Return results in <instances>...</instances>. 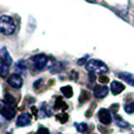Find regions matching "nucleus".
<instances>
[{"instance_id": "1", "label": "nucleus", "mask_w": 134, "mask_h": 134, "mask_svg": "<svg viewBox=\"0 0 134 134\" xmlns=\"http://www.w3.org/2000/svg\"><path fill=\"white\" fill-rule=\"evenodd\" d=\"M0 31L6 35L13 34L15 31V25H14L13 19L9 15H2L0 16Z\"/></svg>"}, {"instance_id": "2", "label": "nucleus", "mask_w": 134, "mask_h": 134, "mask_svg": "<svg viewBox=\"0 0 134 134\" xmlns=\"http://www.w3.org/2000/svg\"><path fill=\"white\" fill-rule=\"evenodd\" d=\"M86 68H87V71H90L91 73L105 74V73L108 72V67L105 65L102 61L95 60V59H92V60L87 61V64H86Z\"/></svg>"}, {"instance_id": "3", "label": "nucleus", "mask_w": 134, "mask_h": 134, "mask_svg": "<svg viewBox=\"0 0 134 134\" xmlns=\"http://www.w3.org/2000/svg\"><path fill=\"white\" fill-rule=\"evenodd\" d=\"M0 114L4 118H6L7 120H12L14 118V115H15V111H14V108L7 106L2 100H0Z\"/></svg>"}, {"instance_id": "4", "label": "nucleus", "mask_w": 134, "mask_h": 134, "mask_svg": "<svg viewBox=\"0 0 134 134\" xmlns=\"http://www.w3.org/2000/svg\"><path fill=\"white\" fill-rule=\"evenodd\" d=\"M33 65L37 69H42L47 65V57L45 54H38L33 57Z\"/></svg>"}, {"instance_id": "5", "label": "nucleus", "mask_w": 134, "mask_h": 134, "mask_svg": "<svg viewBox=\"0 0 134 134\" xmlns=\"http://www.w3.org/2000/svg\"><path fill=\"white\" fill-rule=\"evenodd\" d=\"M98 116H99V120L101 124L104 125H108V124L112 122V114L108 109L106 108H101L98 113Z\"/></svg>"}, {"instance_id": "6", "label": "nucleus", "mask_w": 134, "mask_h": 134, "mask_svg": "<svg viewBox=\"0 0 134 134\" xmlns=\"http://www.w3.org/2000/svg\"><path fill=\"white\" fill-rule=\"evenodd\" d=\"M9 86H12L13 88H20L23 86V78L19 74H12L7 80Z\"/></svg>"}, {"instance_id": "7", "label": "nucleus", "mask_w": 134, "mask_h": 134, "mask_svg": "<svg viewBox=\"0 0 134 134\" xmlns=\"http://www.w3.org/2000/svg\"><path fill=\"white\" fill-rule=\"evenodd\" d=\"M93 94L97 99H102L105 98L107 94H108V88L106 86H101V85H97L94 87V91H93Z\"/></svg>"}, {"instance_id": "8", "label": "nucleus", "mask_w": 134, "mask_h": 134, "mask_svg": "<svg viewBox=\"0 0 134 134\" xmlns=\"http://www.w3.org/2000/svg\"><path fill=\"white\" fill-rule=\"evenodd\" d=\"M31 120H32V116L28 113H23L19 115V118L16 119V126L18 127H24V126L30 125Z\"/></svg>"}, {"instance_id": "9", "label": "nucleus", "mask_w": 134, "mask_h": 134, "mask_svg": "<svg viewBox=\"0 0 134 134\" xmlns=\"http://www.w3.org/2000/svg\"><path fill=\"white\" fill-rule=\"evenodd\" d=\"M0 60H1V63H4L5 65H7V66H11L12 63H13L9 53L7 52L6 47H1V48H0Z\"/></svg>"}, {"instance_id": "10", "label": "nucleus", "mask_w": 134, "mask_h": 134, "mask_svg": "<svg viewBox=\"0 0 134 134\" xmlns=\"http://www.w3.org/2000/svg\"><path fill=\"white\" fill-rule=\"evenodd\" d=\"M124 90H125V86H124V83H121L120 81H112L111 82V91L114 95L120 94Z\"/></svg>"}, {"instance_id": "11", "label": "nucleus", "mask_w": 134, "mask_h": 134, "mask_svg": "<svg viewBox=\"0 0 134 134\" xmlns=\"http://www.w3.org/2000/svg\"><path fill=\"white\" fill-rule=\"evenodd\" d=\"M118 75H119V78L120 79L127 81L131 86H133L134 87V74L130 73V72H121V73H119Z\"/></svg>"}, {"instance_id": "12", "label": "nucleus", "mask_w": 134, "mask_h": 134, "mask_svg": "<svg viewBox=\"0 0 134 134\" xmlns=\"http://www.w3.org/2000/svg\"><path fill=\"white\" fill-rule=\"evenodd\" d=\"M54 109H59V111H65L67 109V105L64 102V100L61 98H57L55 104H54Z\"/></svg>"}, {"instance_id": "13", "label": "nucleus", "mask_w": 134, "mask_h": 134, "mask_svg": "<svg viewBox=\"0 0 134 134\" xmlns=\"http://www.w3.org/2000/svg\"><path fill=\"white\" fill-rule=\"evenodd\" d=\"M4 102L7 105V106L12 107V108H14V106H15V104H16L15 99H14V98L12 97L11 94H6V95H5V98H4Z\"/></svg>"}, {"instance_id": "14", "label": "nucleus", "mask_w": 134, "mask_h": 134, "mask_svg": "<svg viewBox=\"0 0 134 134\" xmlns=\"http://www.w3.org/2000/svg\"><path fill=\"white\" fill-rule=\"evenodd\" d=\"M61 93H63L66 98H72V95H73V90H72L71 86H64V87L61 88Z\"/></svg>"}, {"instance_id": "15", "label": "nucleus", "mask_w": 134, "mask_h": 134, "mask_svg": "<svg viewBox=\"0 0 134 134\" xmlns=\"http://www.w3.org/2000/svg\"><path fill=\"white\" fill-rule=\"evenodd\" d=\"M125 112L128 114H132L134 113V101H130V102H126L125 104Z\"/></svg>"}, {"instance_id": "16", "label": "nucleus", "mask_w": 134, "mask_h": 134, "mask_svg": "<svg viewBox=\"0 0 134 134\" xmlns=\"http://www.w3.org/2000/svg\"><path fill=\"white\" fill-rule=\"evenodd\" d=\"M90 97H91L90 92H87V91H82L81 94H80V98H79V101H80L81 104H82V102H86L87 100H90Z\"/></svg>"}, {"instance_id": "17", "label": "nucleus", "mask_w": 134, "mask_h": 134, "mask_svg": "<svg viewBox=\"0 0 134 134\" xmlns=\"http://www.w3.org/2000/svg\"><path fill=\"white\" fill-rule=\"evenodd\" d=\"M8 68L9 66L5 65L4 63H0V76H6L8 74Z\"/></svg>"}, {"instance_id": "18", "label": "nucleus", "mask_w": 134, "mask_h": 134, "mask_svg": "<svg viewBox=\"0 0 134 134\" xmlns=\"http://www.w3.org/2000/svg\"><path fill=\"white\" fill-rule=\"evenodd\" d=\"M57 119H58L61 124H65V122H67V120H68V115H67V113H60L57 115Z\"/></svg>"}, {"instance_id": "19", "label": "nucleus", "mask_w": 134, "mask_h": 134, "mask_svg": "<svg viewBox=\"0 0 134 134\" xmlns=\"http://www.w3.org/2000/svg\"><path fill=\"white\" fill-rule=\"evenodd\" d=\"M75 126H76L78 132H80V133H85L88 128V126L86 125V124H75Z\"/></svg>"}, {"instance_id": "20", "label": "nucleus", "mask_w": 134, "mask_h": 134, "mask_svg": "<svg viewBox=\"0 0 134 134\" xmlns=\"http://www.w3.org/2000/svg\"><path fill=\"white\" fill-rule=\"evenodd\" d=\"M26 69V66H25V61H19L16 64V71H20V72H25Z\"/></svg>"}, {"instance_id": "21", "label": "nucleus", "mask_w": 134, "mask_h": 134, "mask_svg": "<svg viewBox=\"0 0 134 134\" xmlns=\"http://www.w3.org/2000/svg\"><path fill=\"white\" fill-rule=\"evenodd\" d=\"M41 111L45 112V115H46V116H51L52 115V111H49V108L47 107L46 104H42V109H41Z\"/></svg>"}, {"instance_id": "22", "label": "nucleus", "mask_w": 134, "mask_h": 134, "mask_svg": "<svg viewBox=\"0 0 134 134\" xmlns=\"http://www.w3.org/2000/svg\"><path fill=\"white\" fill-rule=\"evenodd\" d=\"M116 125L120 126V127H127L128 124L126 122V121H124L121 118H119V116H118V118H116Z\"/></svg>"}, {"instance_id": "23", "label": "nucleus", "mask_w": 134, "mask_h": 134, "mask_svg": "<svg viewBox=\"0 0 134 134\" xmlns=\"http://www.w3.org/2000/svg\"><path fill=\"white\" fill-rule=\"evenodd\" d=\"M37 134H49V131L47 130V128H45V127H40L39 130H38Z\"/></svg>"}, {"instance_id": "24", "label": "nucleus", "mask_w": 134, "mask_h": 134, "mask_svg": "<svg viewBox=\"0 0 134 134\" xmlns=\"http://www.w3.org/2000/svg\"><path fill=\"white\" fill-rule=\"evenodd\" d=\"M99 81H100V82H101V83H107V82H108V81H109V79L107 78L106 75H100Z\"/></svg>"}, {"instance_id": "25", "label": "nucleus", "mask_w": 134, "mask_h": 134, "mask_svg": "<svg viewBox=\"0 0 134 134\" xmlns=\"http://www.w3.org/2000/svg\"><path fill=\"white\" fill-rule=\"evenodd\" d=\"M86 59H87V57H85V58H82V59H79V60H78V65H82V64H85Z\"/></svg>"}, {"instance_id": "26", "label": "nucleus", "mask_w": 134, "mask_h": 134, "mask_svg": "<svg viewBox=\"0 0 134 134\" xmlns=\"http://www.w3.org/2000/svg\"><path fill=\"white\" fill-rule=\"evenodd\" d=\"M118 107H119V105H118V104H115V105H113V106L111 107V109L114 112V113H115V112L118 111V109H116V108H118Z\"/></svg>"}, {"instance_id": "27", "label": "nucleus", "mask_w": 134, "mask_h": 134, "mask_svg": "<svg viewBox=\"0 0 134 134\" xmlns=\"http://www.w3.org/2000/svg\"><path fill=\"white\" fill-rule=\"evenodd\" d=\"M32 111H33V113H34V115H37V108H35V107H32Z\"/></svg>"}]
</instances>
